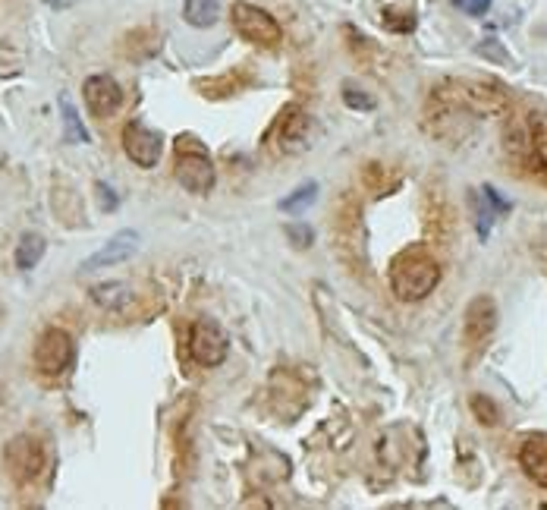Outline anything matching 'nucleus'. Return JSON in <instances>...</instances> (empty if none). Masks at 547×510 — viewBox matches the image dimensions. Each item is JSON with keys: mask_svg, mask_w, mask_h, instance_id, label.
I'll use <instances>...</instances> for the list:
<instances>
[{"mask_svg": "<svg viewBox=\"0 0 547 510\" xmlns=\"http://www.w3.org/2000/svg\"><path fill=\"white\" fill-rule=\"evenodd\" d=\"M441 284V262L422 243L406 246L390 262V290L400 303H419Z\"/></svg>", "mask_w": 547, "mask_h": 510, "instance_id": "obj_1", "label": "nucleus"}, {"mask_svg": "<svg viewBox=\"0 0 547 510\" xmlns=\"http://www.w3.org/2000/svg\"><path fill=\"white\" fill-rule=\"evenodd\" d=\"M434 98L456 104V108L478 114V117H494V114L507 111V95H503L500 85L481 82V79H447L437 85Z\"/></svg>", "mask_w": 547, "mask_h": 510, "instance_id": "obj_2", "label": "nucleus"}, {"mask_svg": "<svg viewBox=\"0 0 547 510\" xmlns=\"http://www.w3.org/2000/svg\"><path fill=\"white\" fill-rule=\"evenodd\" d=\"M173 174L183 183V189L195 196H205L214 189L217 170L205 152V145L195 136H180L177 139V161H173Z\"/></svg>", "mask_w": 547, "mask_h": 510, "instance_id": "obj_3", "label": "nucleus"}, {"mask_svg": "<svg viewBox=\"0 0 547 510\" xmlns=\"http://www.w3.org/2000/svg\"><path fill=\"white\" fill-rule=\"evenodd\" d=\"M230 19H233V29L239 32V38H246L249 45H258V48H277L283 41V29L277 19L261 10L255 4H246V0H239L230 10Z\"/></svg>", "mask_w": 547, "mask_h": 510, "instance_id": "obj_4", "label": "nucleus"}, {"mask_svg": "<svg viewBox=\"0 0 547 510\" xmlns=\"http://www.w3.org/2000/svg\"><path fill=\"white\" fill-rule=\"evenodd\" d=\"M334 240H337L340 259L353 271H359L365 265V237H362V208H359V202L343 199V205L337 211Z\"/></svg>", "mask_w": 547, "mask_h": 510, "instance_id": "obj_5", "label": "nucleus"}, {"mask_svg": "<svg viewBox=\"0 0 547 510\" xmlns=\"http://www.w3.org/2000/svg\"><path fill=\"white\" fill-rule=\"evenodd\" d=\"M73 359H76L73 337L63 328H48L45 334L38 337V344H35V369L45 378H60L63 372L73 366Z\"/></svg>", "mask_w": 547, "mask_h": 510, "instance_id": "obj_6", "label": "nucleus"}, {"mask_svg": "<svg viewBox=\"0 0 547 510\" xmlns=\"http://www.w3.org/2000/svg\"><path fill=\"white\" fill-rule=\"evenodd\" d=\"M45 460H48L45 444H41L38 438H32V435H16L4 451L7 473L23 485L35 482L41 476V470H45Z\"/></svg>", "mask_w": 547, "mask_h": 510, "instance_id": "obj_7", "label": "nucleus"}, {"mask_svg": "<svg viewBox=\"0 0 547 510\" xmlns=\"http://www.w3.org/2000/svg\"><path fill=\"white\" fill-rule=\"evenodd\" d=\"M227 350H230V340H227L224 328L217 322L199 318V322L192 325V331H189V356L199 366H205V369L221 366L227 359Z\"/></svg>", "mask_w": 547, "mask_h": 510, "instance_id": "obj_8", "label": "nucleus"}, {"mask_svg": "<svg viewBox=\"0 0 547 510\" xmlns=\"http://www.w3.org/2000/svg\"><path fill=\"white\" fill-rule=\"evenodd\" d=\"M123 152L129 155V161L151 170L158 161H161V152H164V139L158 130H151L148 123L142 120H129L123 126Z\"/></svg>", "mask_w": 547, "mask_h": 510, "instance_id": "obj_9", "label": "nucleus"}, {"mask_svg": "<svg viewBox=\"0 0 547 510\" xmlns=\"http://www.w3.org/2000/svg\"><path fill=\"white\" fill-rule=\"evenodd\" d=\"M494 328H497V303L491 300V296L481 293L466 306V315H463V344L466 347L488 344Z\"/></svg>", "mask_w": 547, "mask_h": 510, "instance_id": "obj_10", "label": "nucleus"}, {"mask_svg": "<svg viewBox=\"0 0 547 510\" xmlns=\"http://www.w3.org/2000/svg\"><path fill=\"white\" fill-rule=\"evenodd\" d=\"M136 249H139V233L136 230H120V233H114L111 240H107V246H101L95 255H89V259L79 265V271L92 274V271H101V268H114L126 259H133Z\"/></svg>", "mask_w": 547, "mask_h": 510, "instance_id": "obj_11", "label": "nucleus"}, {"mask_svg": "<svg viewBox=\"0 0 547 510\" xmlns=\"http://www.w3.org/2000/svg\"><path fill=\"white\" fill-rule=\"evenodd\" d=\"M82 95H85V104H89V111L95 117H111L120 111V104H123V89L117 85L114 76H89L82 85Z\"/></svg>", "mask_w": 547, "mask_h": 510, "instance_id": "obj_12", "label": "nucleus"}, {"mask_svg": "<svg viewBox=\"0 0 547 510\" xmlns=\"http://www.w3.org/2000/svg\"><path fill=\"white\" fill-rule=\"evenodd\" d=\"M305 133H309V117L299 108V104H290L283 108L274 126V136H277V152L283 155H293L305 145Z\"/></svg>", "mask_w": 547, "mask_h": 510, "instance_id": "obj_13", "label": "nucleus"}, {"mask_svg": "<svg viewBox=\"0 0 547 510\" xmlns=\"http://www.w3.org/2000/svg\"><path fill=\"white\" fill-rule=\"evenodd\" d=\"M513 205L507 199H500V193L494 186H485V189H475L472 193V211H475V230L481 240L491 237V227H494V218L503 215V211H510Z\"/></svg>", "mask_w": 547, "mask_h": 510, "instance_id": "obj_14", "label": "nucleus"}, {"mask_svg": "<svg viewBox=\"0 0 547 510\" xmlns=\"http://www.w3.org/2000/svg\"><path fill=\"white\" fill-rule=\"evenodd\" d=\"M519 466L535 485L547 488V432H535V435H529L522 441Z\"/></svg>", "mask_w": 547, "mask_h": 510, "instance_id": "obj_15", "label": "nucleus"}, {"mask_svg": "<svg viewBox=\"0 0 547 510\" xmlns=\"http://www.w3.org/2000/svg\"><path fill=\"white\" fill-rule=\"evenodd\" d=\"M92 303L104 312H126L133 306V287L123 281H104L92 287Z\"/></svg>", "mask_w": 547, "mask_h": 510, "instance_id": "obj_16", "label": "nucleus"}, {"mask_svg": "<svg viewBox=\"0 0 547 510\" xmlns=\"http://www.w3.org/2000/svg\"><path fill=\"white\" fill-rule=\"evenodd\" d=\"M221 16V0H186L183 4V19L195 29H208Z\"/></svg>", "mask_w": 547, "mask_h": 510, "instance_id": "obj_17", "label": "nucleus"}, {"mask_svg": "<svg viewBox=\"0 0 547 510\" xmlns=\"http://www.w3.org/2000/svg\"><path fill=\"white\" fill-rule=\"evenodd\" d=\"M45 249H48V243L41 233H32V230L23 233V240H19V246H16V268L32 271L41 259H45Z\"/></svg>", "mask_w": 547, "mask_h": 510, "instance_id": "obj_18", "label": "nucleus"}, {"mask_svg": "<svg viewBox=\"0 0 547 510\" xmlns=\"http://www.w3.org/2000/svg\"><path fill=\"white\" fill-rule=\"evenodd\" d=\"M60 114H63V142H70V145L89 142V130L82 126L79 111L73 108V101L67 95H60Z\"/></svg>", "mask_w": 547, "mask_h": 510, "instance_id": "obj_19", "label": "nucleus"}, {"mask_svg": "<svg viewBox=\"0 0 547 510\" xmlns=\"http://www.w3.org/2000/svg\"><path fill=\"white\" fill-rule=\"evenodd\" d=\"M243 85H249V76H243V73H227V76H221V79H202V82H195V89H199L202 95H208V98H224V95H236Z\"/></svg>", "mask_w": 547, "mask_h": 510, "instance_id": "obj_20", "label": "nucleus"}, {"mask_svg": "<svg viewBox=\"0 0 547 510\" xmlns=\"http://www.w3.org/2000/svg\"><path fill=\"white\" fill-rule=\"evenodd\" d=\"M318 199V183L312 180V183H302V186H296L293 193L280 202V211H287V215H302L305 208H309L312 202Z\"/></svg>", "mask_w": 547, "mask_h": 510, "instance_id": "obj_21", "label": "nucleus"}, {"mask_svg": "<svg viewBox=\"0 0 547 510\" xmlns=\"http://www.w3.org/2000/svg\"><path fill=\"white\" fill-rule=\"evenodd\" d=\"M529 133H532V155L541 167H547V111H538L529 117Z\"/></svg>", "mask_w": 547, "mask_h": 510, "instance_id": "obj_22", "label": "nucleus"}, {"mask_svg": "<svg viewBox=\"0 0 547 510\" xmlns=\"http://www.w3.org/2000/svg\"><path fill=\"white\" fill-rule=\"evenodd\" d=\"M381 23H384V29H390V32L406 35V32L415 29V13L406 10V7H384V10H381Z\"/></svg>", "mask_w": 547, "mask_h": 510, "instance_id": "obj_23", "label": "nucleus"}, {"mask_svg": "<svg viewBox=\"0 0 547 510\" xmlns=\"http://www.w3.org/2000/svg\"><path fill=\"white\" fill-rule=\"evenodd\" d=\"M469 410H472V416L481 425H497L500 422V407H497L491 397H485V394H472L469 397Z\"/></svg>", "mask_w": 547, "mask_h": 510, "instance_id": "obj_24", "label": "nucleus"}, {"mask_svg": "<svg viewBox=\"0 0 547 510\" xmlns=\"http://www.w3.org/2000/svg\"><path fill=\"white\" fill-rule=\"evenodd\" d=\"M343 101H346V108H353V111H375V98L349 82L343 85Z\"/></svg>", "mask_w": 547, "mask_h": 510, "instance_id": "obj_25", "label": "nucleus"}, {"mask_svg": "<svg viewBox=\"0 0 547 510\" xmlns=\"http://www.w3.org/2000/svg\"><path fill=\"white\" fill-rule=\"evenodd\" d=\"M287 240L293 243V249H309L315 240V230L309 224H287Z\"/></svg>", "mask_w": 547, "mask_h": 510, "instance_id": "obj_26", "label": "nucleus"}, {"mask_svg": "<svg viewBox=\"0 0 547 510\" xmlns=\"http://www.w3.org/2000/svg\"><path fill=\"white\" fill-rule=\"evenodd\" d=\"M365 186L371 189V193H375V196H381L384 193V189H387V170L381 167V164H368L365 167Z\"/></svg>", "mask_w": 547, "mask_h": 510, "instance_id": "obj_27", "label": "nucleus"}, {"mask_svg": "<svg viewBox=\"0 0 547 510\" xmlns=\"http://www.w3.org/2000/svg\"><path fill=\"white\" fill-rule=\"evenodd\" d=\"M450 4L459 7L463 13H469V16H485L491 10L494 0H450Z\"/></svg>", "mask_w": 547, "mask_h": 510, "instance_id": "obj_28", "label": "nucleus"}, {"mask_svg": "<svg viewBox=\"0 0 547 510\" xmlns=\"http://www.w3.org/2000/svg\"><path fill=\"white\" fill-rule=\"evenodd\" d=\"M475 51H478V54H485V57H491V60H500V63H510V54H507V51H503V48H500V41H494V38H488V41H485V45H478Z\"/></svg>", "mask_w": 547, "mask_h": 510, "instance_id": "obj_29", "label": "nucleus"}, {"mask_svg": "<svg viewBox=\"0 0 547 510\" xmlns=\"http://www.w3.org/2000/svg\"><path fill=\"white\" fill-rule=\"evenodd\" d=\"M98 193H101V208L107 211L117 208V196H111V189H104V183H98Z\"/></svg>", "mask_w": 547, "mask_h": 510, "instance_id": "obj_30", "label": "nucleus"}]
</instances>
